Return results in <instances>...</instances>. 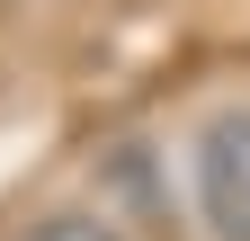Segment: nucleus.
<instances>
[{
  "label": "nucleus",
  "instance_id": "nucleus-1",
  "mask_svg": "<svg viewBox=\"0 0 250 241\" xmlns=\"http://www.w3.org/2000/svg\"><path fill=\"white\" fill-rule=\"evenodd\" d=\"M188 179H197V215L214 241H250V107H214L197 143H188Z\"/></svg>",
  "mask_w": 250,
  "mask_h": 241
},
{
  "label": "nucleus",
  "instance_id": "nucleus-2",
  "mask_svg": "<svg viewBox=\"0 0 250 241\" xmlns=\"http://www.w3.org/2000/svg\"><path fill=\"white\" fill-rule=\"evenodd\" d=\"M18 241H125L107 215H45V223H27Z\"/></svg>",
  "mask_w": 250,
  "mask_h": 241
}]
</instances>
